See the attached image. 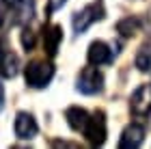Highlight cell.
I'll use <instances>...</instances> for the list:
<instances>
[{
    "label": "cell",
    "instance_id": "6da1fadb",
    "mask_svg": "<svg viewBox=\"0 0 151 149\" xmlns=\"http://www.w3.org/2000/svg\"><path fill=\"white\" fill-rule=\"evenodd\" d=\"M24 78H26V84L32 89H45L50 84V80L54 78V65L45 58H35L26 65Z\"/></svg>",
    "mask_w": 151,
    "mask_h": 149
},
{
    "label": "cell",
    "instance_id": "3957f363",
    "mask_svg": "<svg viewBox=\"0 0 151 149\" xmlns=\"http://www.w3.org/2000/svg\"><path fill=\"white\" fill-rule=\"evenodd\" d=\"M76 89H78L82 95H95V93H99L104 89V73H101L95 65L84 67V69L80 71V76H78Z\"/></svg>",
    "mask_w": 151,
    "mask_h": 149
},
{
    "label": "cell",
    "instance_id": "8fae6325",
    "mask_svg": "<svg viewBox=\"0 0 151 149\" xmlns=\"http://www.w3.org/2000/svg\"><path fill=\"white\" fill-rule=\"evenodd\" d=\"M19 71V58L15 52H2L0 56V76L2 78H15Z\"/></svg>",
    "mask_w": 151,
    "mask_h": 149
},
{
    "label": "cell",
    "instance_id": "7c38bea8",
    "mask_svg": "<svg viewBox=\"0 0 151 149\" xmlns=\"http://www.w3.org/2000/svg\"><path fill=\"white\" fill-rule=\"evenodd\" d=\"M138 28H140V24H138V19H134V17H125V19H121V22H116V32H121L123 37L136 35Z\"/></svg>",
    "mask_w": 151,
    "mask_h": 149
},
{
    "label": "cell",
    "instance_id": "ba28073f",
    "mask_svg": "<svg viewBox=\"0 0 151 149\" xmlns=\"http://www.w3.org/2000/svg\"><path fill=\"white\" fill-rule=\"evenodd\" d=\"M60 41H63V28H60L58 24L45 26V30H43V50L50 58H54L58 54Z\"/></svg>",
    "mask_w": 151,
    "mask_h": 149
},
{
    "label": "cell",
    "instance_id": "30bf717a",
    "mask_svg": "<svg viewBox=\"0 0 151 149\" xmlns=\"http://www.w3.org/2000/svg\"><path fill=\"white\" fill-rule=\"evenodd\" d=\"M65 119H67V123H69V127L73 132H82L86 121H88V112L80 106H69L65 110Z\"/></svg>",
    "mask_w": 151,
    "mask_h": 149
},
{
    "label": "cell",
    "instance_id": "5b68a950",
    "mask_svg": "<svg viewBox=\"0 0 151 149\" xmlns=\"http://www.w3.org/2000/svg\"><path fill=\"white\" fill-rule=\"evenodd\" d=\"M129 110L138 117L151 112V84H140L129 97Z\"/></svg>",
    "mask_w": 151,
    "mask_h": 149
},
{
    "label": "cell",
    "instance_id": "9c48e42d",
    "mask_svg": "<svg viewBox=\"0 0 151 149\" xmlns=\"http://www.w3.org/2000/svg\"><path fill=\"white\" fill-rule=\"evenodd\" d=\"M86 58H88V65L99 67V65L112 60V50H110V45L106 41H93L88 45V50H86Z\"/></svg>",
    "mask_w": 151,
    "mask_h": 149
},
{
    "label": "cell",
    "instance_id": "e0dca14e",
    "mask_svg": "<svg viewBox=\"0 0 151 149\" xmlns=\"http://www.w3.org/2000/svg\"><path fill=\"white\" fill-rule=\"evenodd\" d=\"M2 106H4V86L0 84V110H2Z\"/></svg>",
    "mask_w": 151,
    "mask_h": 149
},
{
    "label": "cell",
    "instance_id": "5bb4252c",
    "mask_svg": "<svg viewBox=\"0 0 151 149\" xmlns=\"http://www.w3.org/2000/svg\"><path fill=\"white\" fill-rule=\"evenodd\" d=\"M22 45H24V50L26 52H30L32 48H35V32H32L28 26L22 30Z\"/></svg>",
    "mask_w": 151,
    "mask_h": 149
},
{
    "label": "cell",
    "instance_id": "7a4b0ae2",
    "mask_svg": "<svg viewBox=\"0 0 151 149\" xmlns=\"http://www.w3.org/2000/svg\"><path fill=\"white\" fill-rule=\"evenodd\" d=\"M82 134L86 136V140L93 147H101L106 143L108 127H106V114H104V110H97L95 114H88V121H86Z\"/></svg>",
    "mask_w": 151,
    "mask_h": 149
},
{
    "label": "cell",
    "instance_id": "d6986e66",
    "mask_svg": "<svg viewBox=\"0 0 151 149\" xmlns=\"http://www.w3.org/2000/svg\"><path fill=\"white\" fill-rule=\"evenodd\" d=\"M2 52H4V48H2V41H0V56H2Z\"/></svg>",
    "mask_w": 151,
    "mask_h": 149
},
{
    "label": "cell",
    "instance_id": "9a60e30c",
    "mask_svg": "<svg viewBox=\"0 0 151 149\" xmlns=\"http://www.w3.org/2000/svg\"><path fill=\"white\" fill-rule=\"evenodd\" d=\"M67 2V0H50V4H47V11L54 13V11H58V9H63V4Z\"/></svg>",
    "mask_w": 151,
    "mask_h": 149
},
{
    "label": "cell",
    "instance_id": "8992f818",
    "mask_svg": "<svg viewBox=\"0 0 151 149\" xmlns=\"http://www.w3.org/2000/svg\"><path fill=\"white\" fill-rule=\"evenodd\" d=\"M13 130H15V136L17 138H22V140H30V138H35L37 136V132H39V125H37V121L35 117H32L30 112H17L15 114V123H13Z\"/></svg>",
    "mask_w": 151,
    "mask_h": 149
},
{
    "label": "cell",
    "instance_id": "52a82bcc",
    "mask_svg": "<svg viewBox=\"0 0 151 149\" xmlns=\"http://www.w3.org/2000/svg\"><path fill=\"white\" fill-rule=\"evenodd\" d=\"M142 143H145V127L140 123H129L119 136L121 149H138Z\"/></svg>",
    "mask_w": 151,
    "mask_h": 149
},
{
    "label": "cell",
    "instance_id": "ac0fdd59",
    "mask_svg": "<svg viewBox=\"0 0 151 149\" xmlns=\"http://www.w3.org/2000/svg\"><path fill=\"white\" fill-rule=\"evenodd\" d=\"M19 2H22V0H4V4H6V6H11V9H13V6H17Z\"/></svg>",
    "mask_w": 151,
    "mask_h": 149
},
{
    "label": "cell",
    "instance_id": "4fadbf2b",
    "mask_svg": "<svg viewBox=\"0 0 151 149\" xmlns=\"http://www.w3.org/2000/svg\"><path fill=\"white\" fill-rule=\"evenodd\" d=\"M136 67L140 71H149L151 69V52L147 48H140V52L136 54Z\"/></svg>",
    "mask_w": 151,
    "mask_h": 149
},
{
    "label": "cell",
    "instance_id": "2e32d148",
    "mask_svg": "<svg viewBox=\"0 0 151 149\" xmlns=\"http://www.w3.org/2000/svg\"><path fill=\"white\" fill-rule=\"evenodd\" d=\"M4 17H6V4H4V0H0V26H2Z\"/></svg>",
    "mask_w": 151,
    "mask_h": 149
},
{
    "label": "cell",
    "instance_id": "277c9868",
    "mask_svg": "<svg viewBox=\"0 0 151 149\" xmlns=\"http://www.w3.org/2000/svg\"><path fill=\"white\" fill-rule=\"evenodd\" d=\"M104 17V6H101V2H93V4H86L82 11H78L73 15V30L78 32H84L88 26H91L93 22H97V19Z\"/></svg>",
    "mask_w": 151,
    "mask_h": 149
}]
</instances>
